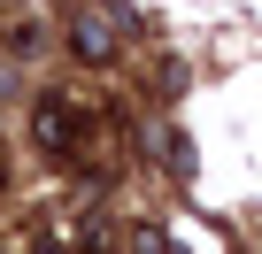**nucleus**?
I'll list each match as a JSON object with an SVG mask.
<instances>
[{"label": "nucleus", "instance_id": "obj_2", "mask_svg": "<svg viewBox=\"0 0 262 254\" xmlns=\"http://www.w3.org/2000/svg\"><path fill=\"white\" fill-rule=\"evenodd\" d=\"M70 54H77L85 70H116L123 39H116V24H108L100 8H70Z\"/></svg>", "mask_w": 262, "mask_h": 254}, {"label": "nucleus", "instance_id": "obj_1", "mask_svg": "<svg viewBox=\"0 0 262 254\" xmlns=\"http://www.w3.org/2000/svg\"><path fill=\"white\" fill-rule=\"evenodd\" d=\"M31 139H39L47 154H77V147H85V108H70V93H47V100L31 108Z\"/></svg>", "mask_w": 262, "mask_h": 254}]
</instances>
